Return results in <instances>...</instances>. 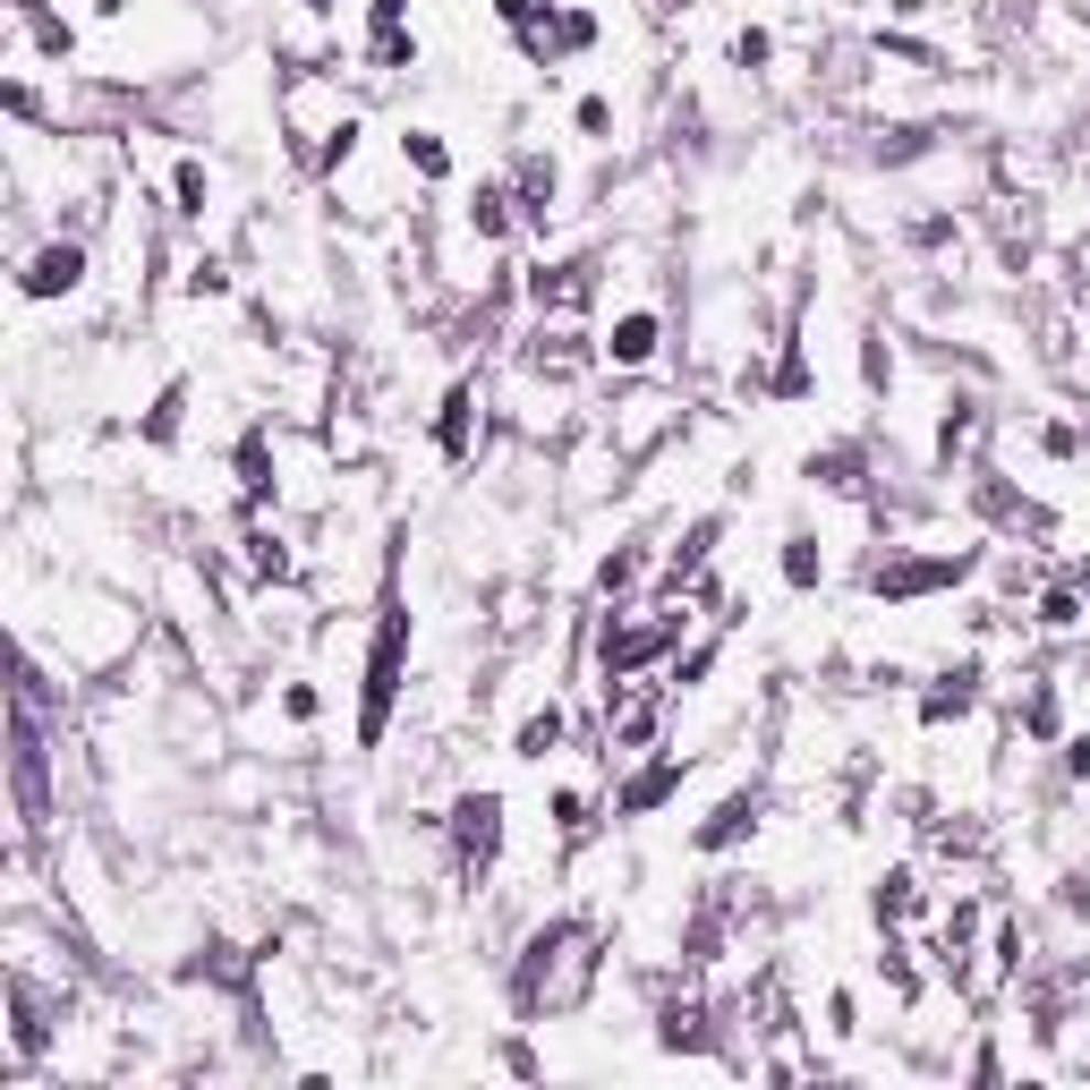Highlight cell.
Masks as SVG:
<instances>
[{"instance_id":"5","label":"cell","mask_w":1090,"mask_h":1090,"mask_svg":"<svg viewBox=\"0 0 1090 1090\" xmlns=\"http://www.w3.org/2000/svg\"><path fill=\"white\" fill-rule=\"evenodd\" d=\"M554 741H563V707H537V716L520 724V759H545Z\"/></svg>"},{"instance_id":"13","label":"cell","mask_w":1090,"mask_h":1090,"mask_svg":"<svg viewBox=\"0 0 1090 1090\" xmlns=\"http://www.w3.org/2000/svg\"><path fill=\"white\" fill-rule=\"evenodd\" d=\"M1039 622H1048V631H1073V622H1082V606H1073V597H1065V588H1057V597L1039 606Z\"/></svg>"},{"instance_id":"15","label":"cell","mask_w":1090,"mask_h":1090,"mask_svg":"<svg viewBox=\"0 0 1090 1090\" xmlns=\"http://www.w3.org/2000/svg\"><path fill=\"white\" fill-rule=\"evenodd\" d=\"M579 129L606 137V129H613V102H606V95H588V102H579Z\"/></svg>"},{"instance_id":"4","label":"cell","mask_w":1090,"mask_h":1090,"mask_svg":"<svg viewBox=\"0 0 1090 1090\" xmlns=\"http://www.w3.org/2000/svg\"><path fill=\"white\" fill-rule=\"evenodd\" d=\"M962 707H971V665H962V674H946V690H929V699H920V716H929V724H946V716H962Z\"/></svg>"},{"instance_id":"16","label":"cell","mask_w":1090,"mask_h":1090,"mask_svg":"<svg viewBox=\"0 0 1090 1090\" xmlns=\"http://www.w3.org/2000/svg\"><path fill=\"white\" fill-rule=\"evenodd\" d=\"M494 9H503V18H512V26H528V18H537L545 0H494Z\"/></svg>"},{"instance_id":"3","label":"cell","mask_w":1090,"mask_h":1090,"mask_svg":"<svg viewBox=\"0 0 1090 1090\" xmlns=\"http://www.w3.org/2000/svg\"><path fill=\"white\" fill-rule=\"evenodd\" d=\"M606 358L613 367H647V358H656V316H622L606 333Z\"/></svg>"},{"instance_id":"17","label":"cell","mask_w":1090,"mask_h":1090,"mask_svg":"<svg viewBox=\"0 0 1090 1090\" xmlns=\"http://www.w3.org/2000/svg\"><path fill=\"white\" fill-rule=\"evenodd\" d=\"M1065 767H1073V775H1090V733H1082V741H1065Z\"/></svg>"},{"instance_id":"6","label":"cell","mask_w":1090,"mask_h":1090,"mask_svg":"<svg viewBox=\"0 0 1090 1090\" xmlns=\"http://www.w3.org/2000/svg\"><path fill=\"white\" fill-rule=\"evenodd\" d=\"M818 571H827V554H818L809 537H793V545H784V579H793V588H818Z\"/></svg>"},{"instance_id":"12","label":"cell","mask_w":1090,"mask_h":1090,"mask_svg":"<svg viewBox=\"0 0 1090 1090\" xmlns=\"http://www.w3.org/2000/svg\"><path fill=\"white\" fill-rule=\"evenodd\" d=\"M171 188H179V214H205V171H196V162H179Z\"/></svg>"},{"instance_id":"14","label":"cell","mask_w":1090,"mask_h":1090,"mask_svg":"<svg viewBox=\"0 0 1090 1090\" xmlns=\"http://www.w3.org/2000/svg\"><path fill=\"white\" fill-rule=\"evenodd\" d=\"M733 61H741V68H759V61H767V34L741 26V34H733Z\"/></svg>"},{"instance_id":"7","label":"cell","mask_w":1090,"mask_h":1090,"mask_svg":"<svg viewBox=\"0 0 1090 1090\" xmlns=\"http://www.w3.org/2000/svg\"><path fill=\"white\" fill-rule=\"evenodd\" d=\"M750 818H759V809H750V802H724V809H716V818H707V827H699V843H707V852H716V843H733V835L750 827Z\"/></svg>"},{"instance_id":"10","label":"cell","mask_w":1090,"mask_h":1090,"mask_svg":"<svg viewBox=\"0 0 1090 1090\" xmlns=\"http://www.w3.org/2000/svg\"><path fill=\"white\" fill-rule=\"evenodd\" d=\"M248 563H257L264 579H282V571H290V554H282V537H273V528H257V537H248Z\"/></svg>"},{"instance_id":"1","label":"cell","mask_w":1090,"mask_h":1090,"mask_svg":"<svg viewBox=\"0 0 1090 1090\" xmlns=\"http://www.w3.org/2000/svg\"><path fill=\"white\" fill-rule=\"evenodd\" d=\"M451 818H460V852H478V861L503 843V802H494V793H469Z\"/></svg>"},{"instance_id":"8","label":"cell","mask_w":1090,"mask_h":1090,"mask_svg":"<svg viewBox=\"0 0 1090 1090\" xmlns=\"http://www.w3.org/2000/svg\"><path fill=\"white\" fill-rule=\"evenodd\" d=\"M469 410H478V392L460 384V392L444 401V451H460V444H469Z\"/></svg>"},{"instance_id":"2","label":"cell","mask_w":1090,"mask_h":1090,"mask_svg":"<svg viewBox=\"0 0 1090 1090\" xmlns=\"http://www.w3.org/2000/svg\"><path fill=\"white\" fill-rule=\"evenodd\" d=\"M77 273H86L77 248H43V257L26 264V298H61V290H77Z\"/></svg>"},{"instance_id":"11","label":"cell","mask_w":1090,"mask_h":1090,"mask_svg":"<svg viewBox=\"0 0 1090 1090\" xmlns=\"http://www.w3.org/2000/svg\"><path fill=\"white\" fill-rule=\"evenodd\" d=\"M878 912H920V886H912V878H886V886H878Z\"/></svg>"},{"instance_id":"9","label":"cell","mask_w":1090,"mask_h":1090,"mask_svg":"<svg viewBox=\"0 0 1090 1090\" xmlns=\"http://www.w3.org/2000/svg\"><path fill=\"white\" fill-rule=\"evenodd\" d=\"M401 154H410L417 171H426V179H444V171H451V154H444V145H435L426 129H410V137H401Z\"/></svg>"}]
</instances>
